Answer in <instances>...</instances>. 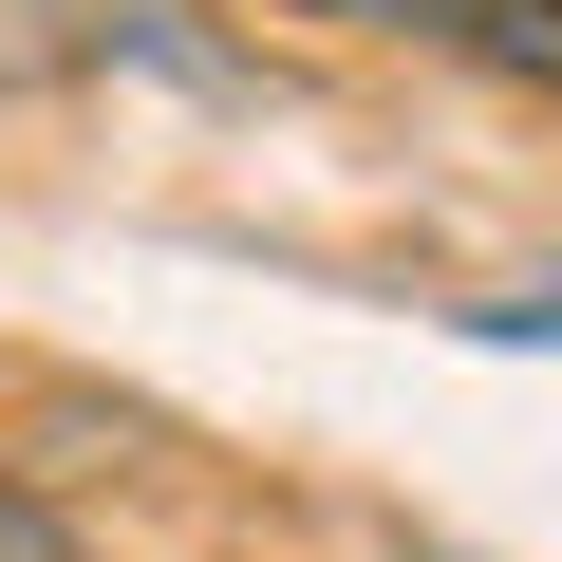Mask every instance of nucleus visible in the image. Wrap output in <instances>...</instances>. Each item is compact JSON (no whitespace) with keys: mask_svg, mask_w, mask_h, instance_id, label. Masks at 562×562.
I'll return each mask as SVG.
<instances>
[{"mask_svg":"<svg viewBox=\"0 0 562 562\" xmlns=\"http://www.w3.org/2000/svg\"><path fill=\"white\" fill-rule=\"evenodd\" d=\"M0 562H76V525H57V487H20V469H0Z\"/></svg>","mask_w":562,"mask_h":562,"instance_id":"obj_2","label":"nucleus"},{"mask_svg":"<svg viewBox=\"0 0 562 562\" xmlns=\"http://www.w3.org/2000/svg\"><path fill=\"white\" fill-rule=\"evenodd\" d=\"M301 20H357V38H450L487 76H562V0H301Z\"/></svg>","mask_w":562,"mask_h":562,"instance_id":"obj_1","label":"nucleus"},{"mask_svg":"<svg viewBox=\"0 0 562 562\" xmlns=\"http://www.w3.org/2000/svg\"><path fill=\"white\" fill-rule=\"evenodd\" d=\"M487 338H562V262L525 281V301H487Z\"/></svg>","mask_w":562,"mask_h":562,"instance_id":"obj_3","label":"nucleus"}]
</instances>
